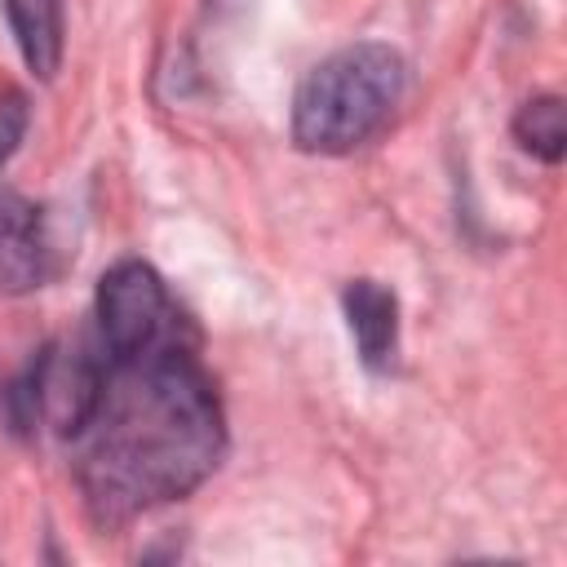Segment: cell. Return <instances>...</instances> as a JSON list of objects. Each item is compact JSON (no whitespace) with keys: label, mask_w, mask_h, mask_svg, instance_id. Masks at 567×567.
Wrapping results in <instances>:
<instances>
[{"label":"cell","mask_w":567,"mask_h":567,"mask_svg":"<svg viewBox=\"0 0 567 567\" xmlns=\"http://www.w3.org/2000/svg\"><path fill=\"white\" fill-rule=\"evenodd\" d=\"M58 248L44 221V208L4 190L0 195V292H35L53 279Z\"/></svg>","instance_id":"obj_4"},{"label":"cell","mask_w":567,"mask_h":567,"mask_svg":"<svg viewBox=\"0 0 567 567\" xmlns=\"http://www.w3.org/2000/svg\"><path fill=\"white\" fill-rule=\"evenodd\" d=\"M186 328L190 319L182 315L155 266L124 257L111 270H102L93 292V337L106 350H142Z\"/></svg>","instance_id":"obj_3"},{"label":"cell","mask_w":567,"mask_h":567,"mask_svg":"<svg viewBox=\"0 0 567 567\" xmlns=\"http://www.w3.org/2000/svg\"><path fill=\"white\" fill-rule=\"evenodd\" d=\"M514 142H518L527 155H536V159H545V164H558L563 151H567L563 97H554V93L527 97V102L518 106V115H514Z\"/></svg>","instance_id":"obj_7"},{"label":"cell","mask_w":567,"mask_h":567,"mask_svg":"<svg viewBox=\"0 0 567 567\" xmlns=\"http://www.w3.org/2000/svg\"><path fill=\"white\" fill-rule=\"evenodd\" d=\"M341 310L363 368L385 372L399 350V297L377 279H350L341 292Z\"/></svg>","instance_id":"obj_5"},{"label":"cell","mask_w":567,"mask_h":567,"mask_svg":"<svg viewBox=\"0 0 567 567\" xmlns=\"http://www.w3.org/2000/svg\"><path fill=\"white\" fill-rule=\"evenodd\" d=\"M22 133H27V102H22L18 93H9V97L0 102V168H4L9 155L18 151Z\"/></svg>","instance_id":"obj_8"},{"label":"cell","mask_w":567,"mask_h":567,"mask_svg":"<svg viewBox=\"0 0 567 567\" xmlns=\"http://www.w3.org/2000/svg\"><path fill=\"white\" fill-rule=\"evenodd\" d=\"M0 4L27 71L53 80L62 66V0H0Z\"/></svg>","instance_id":"obj_6"},{"label":"cell","mask_w":567,"mask_h":567,"mask_svg":"<svg viewBox=\"0 0 567 567\" xmlns=\"http://www.w3.org/2000/svg\"><path fill=\"white\" fill-rule=\"evenodd\" d=\"M408 93V62L381 40H359L315 62L292 93V142L310 155H346L377 137Z\"/></svg>","instance_id":"obj_2"},{"label":"cell","mask_w":567,"mask_h":567,"mask_svg":"<svg viewBox=\"0 0 567 567\" xmlns=\"http://www.w3.org/2000/svg\"><path fill=\"white\" fill-rule=\"evenodd\" d=\"M27 368L35 412L66 443L93 523L120 527L182 501L221 465L226 416L195 328L142 350H106L89 332Z\"/></svg>","instance_id":"obj_1"}]
</instances>
